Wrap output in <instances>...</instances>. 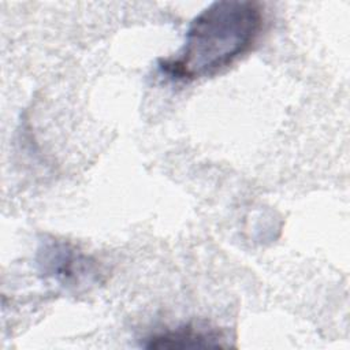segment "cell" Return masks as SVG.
I'll return each mask as SVG.
<instances>
[{
	"label": "cell",
	"mask_w": 350,
	"mask_h": 350,
	"mask_svg": "<svg viewBox=\"0 0 350 350\" xmlns=\"http://www.w3.org/2000/svg\"><path fill=\"white\" fill-rule=\"evenodd\" d=\"M262 23V7L257 1H213L193 18L176 55L161 59L159 67L178 81L211 77L254 45Z\"/></svg>",
	"instance_id": "obj_1"
},
{
	"label": "cell",
	"mask_w": 350,
	"mask_h": 350,
	"mask_svg": "<svg viewBox=\"0 0 350 350\" xmlns=\"http://www.w3.org/2000/svg\"><path fill=\"white\" fill-rule=\"evenodd\" d=\"M41 275L64 287L77 288L90 283L97 275L96 261L72 243L56 238L41 242L37 252Z\"/></svg>",
	"instance_id": "obj_2"
},
{
	"label": "cell",
	"mask_w": 350,
	"mask_h": 350,
	"mask_svg": "<svg viewBox=\"0 0 350 350\" xmlns=\"http://www.w3.org/2000/svg\"><path fill=\"white\" fill-rule=\"evenodd\" d=\"M223 336L208 328L185 325L171 331L152 335L145 345L149 349H189V347H221Z\"/></svg>",
	"instance_id": "obj_3"
}]
</instances>
